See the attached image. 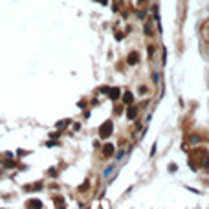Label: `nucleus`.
Returning <instances> with one entry per match:
<instances>
[{
  "label": "nucleus",
  "instance_id": "f257e3e1",
  "mask_svg": "<svg viewBox=\"0 0 209 209\" xmlns=\"http://www.w3.org/2000/svg\"><path fill=\"white\" fill-rule=\"evenodd\" d=\"M112 127H114V125L112 123H110V121H107V123H103L101 125V127H99V138H108L110 134H112Z\"/></svg>",
  "mask_w": 209,
  "mask_h": 209
},
{
  "label": "nucleus",
  "instance_id": "f03ea898",
  "mask_svg": "<svg viewBox=\"0 0 209 209\" xmlns=\"http://www.w3.org/2000/svg\"><path fill=\"white\" fill-rule=\"evenodd\" d=\"M108 95H110V99H117V97H119V88H108V92H107Z\"/></svg>",
  "mask_w": 209,
  "mask_h": 209
},
{
  "label": "nucleus",
  "instance_id": "7ed1b4c3",
  "mask_svg": "<svg viewBox=\"0 0 209 209\" xmlns=\"http://www.w3.org/2000/svg\"><path fill=\"white\" fill-rule=\"evenodd\" d=\"M103 154H104V156H112V154H114V147H112L110 143L104 145V147H103Z\"/></svg>",
  "mask_w": 209,
  "mask_h": 209
},
{
  "label": "nucleus",
  "instance_id": "20e7f679",
  "mask_svg": "<svg viewBox=\"0 0 209 209\" xmlns=\"http://www.w3.org/2000/svg\"><path fill=\"white\" fill-rule=\"evenodd\" d=\"M138 61H139L138 53H130V55H129V59H127V62H129V64H136Z\"/></svg>",
  "mask_w": 209,
  "mask_h": 209
},
{
  "label": "nucleus",
  "instance_id": "39448f33",
  "mask_svg": "<svg viewBox=\"0 0 209 209\" xmlns=\"http://www.w3.org/2000/svg\"><path fill=\"white\" fill-rule=\"evenodd\" d=\"M123 101H125V104H132L134 97H132V94H130V92H127V94H125V97H123Z\"/></svg>",
  "mask_w": 209,
  "mask_h": 209
},
{
  "label": "nucleus",
  "instance_id": "423d86ee",
  "mask_svg": "<svg viewBox=\"0 0 209 209\" xmlns=\"http://www.w3.org/2000/svg\"><path fill=\"white\" fill-rule=\"evenodd\" d=\"M136 114H138V112H136V108H134V107H130V108H129V112H127V117H129V119H134Z\"/></svg>",
  "mask_w": 209,
  "mask_h": 209
},
{
  "label": "nucleus",
  "instance_id": "0eeeda50",
  "mask_svg": "<svg viewBox=\"0 0 209 209\" xmlns=\"http://www.w3.org/2000/svg\"><path fill=\"white\" fill-rule=\"evenodd\" d=\"M198 141V136H191V143H196Z\"/></svg>",
  "mask_w": 209,
  "mask_h": 209
},
{
  "label": "nucleus",
  "instance_id": "6e6552de",
  "mask_svg": "<svg viewBox=\"0 0 209 209\" xmlns=\"http://www.w3.org/2000/svg\"><path fill=\"white\" fill-rule=\"evenodd\" d=\"M97 2H101V4H107V0H97Z\"/></svg>",
  "mask_w": 209,
  "mask_h": 209
}]
</instances>
